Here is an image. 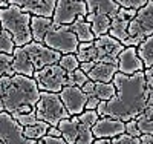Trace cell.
Masks as SVG:
<instances>
[{
    "instance_id": "obj_38",
    "label": "cell",
    "mask_w": 153,
    "mask_h": 144,
    "mask_svg": "<svg viewBox=\"0 0 153 144\" xmlns=\"http://www.w3.org/2000/svg\"><path fill=\"white\" fill-rule=\"evenodd\" d=\"M81 90H83V92L87 95V98H89V97H95V83L89 80V81H87V83L81 87Z\"/></svg>"
},
{
    "instance_id": "obj_5",
    "label": "cell",
    "mask_w": 153,
    "mask_h": 144,
    "mask_svg": "<svg viewBox=\"0 0 153 144\" xmlns=\"http://www.w3.org/2000/svg\"><path fill=\"white\" fill-rule=\"evenodd\" d=\"M35 115L38 121H43L51 127H58L60 121L71 118L65 109V104L60 100V95L51 92H40V98L35 104Z\"/></svg>"
},
{
    "instance_id": "obj_42",
    "label": "cell",
    "mask_w": 153,
    "mask_h": 144,
    "mask_svg": "<svg viewBox=\"0 0 153 144\" xmlns=\"http://www.w3.org/2000/svg\"><path fill=\"white\" fill-rule=\"evenodd\" d=\"M139 141H141V144H153V135H141Z\"/></svg>"
},
{
    "instance_id": "obj_7",
    "label": "cell",
    "mask_w": 153,
    "mask_h": 144,
    "mask_svg": "<svg viewBox=\"0 0 153 144\" xmlns=\"http://www.w3.org/2000/svg\"><path fill=\"white\" fill-rule=\"evenodd\" d=\"M87 16V6L83 0H57L52 22L55 26H69L76 20H84Z\"/></svg>"
},
{
    "instance_id": "obj_32",
    "label": "cell",
    "mask_w": 153,
    "mask_h": 144,
    "mask_svg": "<svg viewBox=\"0 0 153 144\" xmlns=\"http://www.w3.org/2000/svg\"><path fill=\"white\" fill-rule=\"evenodd\" d=\"M135 120L141 135H153V116H146L144 113H141Z\"/></svg>"
},
{
    "instance_id": "obj_2",
    "label": "cell",
    "mask_w": 153,
    "mask_h": 144,
    "mask_svg": "<svg viewBox=\"0 0 153 144\" xmlns=\"http://www.w3.org/2000/svg\"><path fill=\"white\" fill-rule=\"evenodd\" d=\"M0 81H2L3 110L8 113L16 112L22 106H35L40 98V90L34 78L14 75L3 77L0 78Z\"/></svg>"
},
{
    "instance_id": "obj_24",
    "label": "cell",
    "mask_w": 153,
    "mask_h": 144,
    "mask_svg": "<svg viewBox=\"0 0 153 144\" xmlns=\"http://www.w3.org/2000/svg\"><path fill=\"white\" fill-rule=\"evenodd\" d=\"M136 49L139 58L144 63V68H153V35L146 38Z\"/></svg>"
},
{
    "instance_id": "obj_28",
    "label": "cell",
    "mask_w": 153,
    "mask_h": 144,
    "mask_svg": "<svg viewBox=\"0 0 153 144\" xmlns=\"http://www.w3.org/2000/svg\"><path fill=\"white\" fill-rule=\"evenodd\" d=\"M14 49H16V43L12 40L11 34L0 28V54L12 55L14 54Z\"/></svg>"
},
{
    "instance_id": "obj_14",
    "label": "cell",
    "mask_w": 153,
    "mask_h": 144,
    "mask_svg": "<svg viewBox=\"0 0 153 144\" xmlns=\"http://www.w3.org/2000/svg\"><path fill=\"white\" fill-rule=\"evenodd\" d=\"M92 134L95 140H113L126 134V123L110 116H100L97 124L92 127Z\"/></svg>"
},
{
    "instance_id": "obj_43",
    "label": "cell",
    "mask_w": 153,
    "mask_h": 144,
    "mask_svg": "<svg viewBox=\"0 0 153 144\" xmlns=\"http://www.w3.org/2000/svg\"><path fill=\"white\" fill-rule=\"evenodd\" d=\"M94 144H113L112 140H95Z\"/></svg>"
},
{
    "instance_id": "obj_20",
    "label": "cell",
    "mask_w": 153,
    "mask_h": 144,
    "mask_svg": "<svg viewBox=\"0 0 153 144\" xmlns=\"http://www.w3.org/2000/svg\"><path fill=\"white\" fill-rule=\"evenodd\" d=\"M14 63H12V69H14V74L16 75H23V77H29L32 78L35 71L32 68V64L28 58V54L25 52L23 48H16L14 49Z\"/></svg>"
},
{
    "instance_id": "obj_15",
    "label": "cell",
    "mask_w": 153,
    "mask_h": 144,
    "mask_svg": "<svg viewBox=\"0 0 153 144\" xmlns=\"http://www.w3.org/2000/svg\"><path fill=\"white\" fill-rule=\"evenodd\" d=\"M138 11L133 9H126V8H120L118 14L112 19V25H110V31L109 35L113 37L115 40H118L120 43H124L127 38H129V34H127V29H129L130 22L135 19Z\"/></svg>"
},
{
    "instance_id": "obj_10",
    "label": "cell",
    "mask_w": 153,
    "mask_h": 144,
    "mask_svg": "<svg viewBox=\"0 0 153 144\" xmlns=\"http://www.w3.org/2000/svg\"><path fill=\"white\" fill-rule=\"evenodd\" d=\"M23 49L28 54V58H29V61H31L35 72L46 68V66H51V64H58V61L61 58V54H58V52H55L52 49H49L43 43L31 42L29 45L23 46Z\"/></svg>"
},
{
    "instance_id": "obj_9",
    "label": "cell",
    "mask_w": 153,
    "mask_h": 144,
    "mask_svg": "<svg viewBox=\"0 0 153 144\" xmlns=\"http://www.w3.org/2000/svg\"><path fill=\"white\" fill-rule=\"evenodd\" d=\"M58 129L61 132V138L68 144H94L95 141L92 129L81 124L78 116H71L60 121Z\"/></svg>"
},
{
    "instance_id": "obj_8",
    "label": "cell",
    "mask_w": 153,
    "mask_h": 144,
    "mask_svg": "<svg viewBox=\"0 0 153 144\" xmlns=\"http://www.w3.org/2000/svg\"><path fill=\"white\" fill-rule=\"evenodd\" d=\"M34 81L40 92L60 94L63 87H66V72L58 64H51L34 74Z\"/></svg>"
},
{
    "instance_id": "obj_6",
    "label": "cell",
    "mask_w": 153,
    "mask_h": 144,
    "mask_svg": "<svg viewBox=\"0 0 153 144\" xmlns=\"http://www.w3.org/2000/svg\"><path fill=\"white\" fill-rule=\"evenodd\" d=\"M43 45L61 55H68V54H76L80 42L76 40L75 34L69 29V26H57V28L48 32Z\"/></svg>"
},
{
    "instance_id": "obj_17",
    "label": "cell",
    "mask_w": 153,
    "mask_h": 144,
    "mask_svg": "<svg viewBox=\"0 0 153 144\" xmlns=\"http://www.w3.org/2000/svg\"><path fill=\"white\" fill-rule=\"evenodd\" d=\"M94 45H95V49H97V60L103 58V57L118 58V55L124 51L123 43H120L118 40H115V38L110 37L109 34L97 38V40L94 42Z\"/></svg>"
},
{
    "instance_id": "obj_25",
    "label": "cell",
    "mask_w": 153,
    "mask_h": 144,
    "mask_svg": "<svg viewBox=\"0 0 153 144\" xmlns=\"http://www.w3.org/2000/svg\"><path fill=\"white\" fill-rule=\"evenodd\" d=\"M76 60L80 63H89L97 60V49L94 42L92 43H80L78 49H76Z\"/></svg>"
},
{
    "instance_id": "obj_33",
    "label": "cell",
    "mask_w": 153,
    "mask_h": 144,
    "mask_svg": "<svg viewBox=\"0 0 153 144\" xmlns=\"http://www.w3.org/2000/svg\"><path fill=\"white\" fill-rule=\"evenodd\" d=\"M78 120H80V123L84 124L86 127L92 129V127L97 124V121L100 120V115H98L97 110H84L83 113L78 115Z\"/></svg>"
},
{
    "instance_id": "obj_37",
    "label": "cell",
    "mask_w": 153,
    "mask_h": 144,
    "mask_svg": "<svg viewBox=\"0 0 153 144\" xmlns=\"http://www.w3.org/2000/svg\"><path fill=\"white\" fill-rule=\"evenodd\" d=\"M35 144H68L63 138H52V137H43L42 140H38Z\"/></svg>"
},
{
    "instance_id": "obj_11",
    "label": "cell",
    "mask_w": 153,
    "mask_h": 144,
    "mask_svg": "<svg viewBox=\"0 0 153 144\" xmlns=\"http://www.w3.org/2000/svg\"><path fill=\"white\" fill-rule=\"evenodd\" d=\"M0 141L2 144H35L23 135V127L12 118L11 113L0 112Z\"/></svg>"
},
{
    "instance_id": "obj_26",
    "label": "cell",
    "mask_w": 153,
    "mask_h": 144,
    "mask_svg": "<svg viewBox=\"0 0 153 144\" xmlns=\"http://www.w3.org/2000/svg\"><path fill=\"white\" fill-rule=\"evenodd\" d=\"M51 126L43 123V121H38L37 124L34 126H29L26 129H23V135L26 137L28 140H32V141H38V140H42L43 137H46L48 134V129Z\"/></svg>"
},
{
    "instance_id": "obj_34",
    "label": "cell",
    "mask_w": 153,
    "mask_h": 144,
    "mask_svg": "<svg viewBox=\"0 0 153 144\" xmlns=\"http://www.w3.org/2000/svg\"><path fill=\"white\" fill-rule=\"evenodd\" d=\"M117 3L120 5V8L139 11L141 8H144L147 5V0H117Z\"/></svg>"
},
{
    "instance_id": "obj_1",
    "label": "cell",
    "mask_w": 153,
    "mask_h": 144,
    "mask_svg": "<svg viewBox=\"0 0 153 144\" xmlns=\"http://www.w3.org/2000/svg\"><path fill=\"white\" fill-rule=\"evenodd\" d=\"M112 83L117 94L112 100L100 103L97 109L100 116H110L127 123L144 112L149 100L146 72H138L130 77L117 72Z\"/></svg>"
},
{
    "instance_id": "obj_12",
    "label": "cell",
    "mask_w": 153,
    "mask_h": 144,
    "mask_svg": "<svg viewBox=\"0 0 153 144\" xmlns=\"http://www.w3.org/2000/svg\"><path fill=\"white\" fill-rule=\"evenodd\" d=\"M58 95H60L61 103L65 104V109L68 110L69 116H78L80 113L84 112L86 103H87V95L80 87L66 86L61 89V92Z\"/></svg>"
},
{
    "instance_id": "obj_31",
    "label": "cell",
    "mask_w": 153,
    "mask_h": 144,
    "mask_svg": "<svg viewBox=\"0 0 153 144\" xmlns=\"http://www.w3.org/2000/svg\"><path fill=\"white\" fill-rule=\"evenodd\" d=\"M11 116H12V118H14L23 129H26V127L34 126V124L38 123V118H37V115H35V110H34V112H29V113H17V112H14V113H11Z\"/></svg>"
},
{
    "instance_id": "obj_30",
    "label": "cell",
    "mask_w": 153,
    "mask_h": 144,
    "mask_svg": "<svg viewBox=\"0 0 153 144\" xmlns=\"http://www.w3.org/2000/svg\"><path fill=\"white\" fill-rule=\"evenodd\" d=\"M14 57L8 54H0V78L3 77H14V69H12Z\"/></svg>"
},
{
    "instance_id": "obj_21",
    "label": "cell",
    "mask_w": 153,
    "mask_h": 144,
    "mask_svg": "<svg viewBox=\"0 0 153 144\" xmlns=\"http://www.w3.org/2000/svg\"><path fill=\"white\" fill-rule=\"evenodd\" d=\"M117 72H118L117 66H110V64L95 61L94 69L87 74V77H89V80L94 81V83H112Z\"/></svg>"
},
{
    "instance_id": "obj_27",
    "label": "cell",
    "mask_w": 153,
    "mask_h": 144,
    "mask_svg": "<svg viewBox=\"0 0 153 144\" xmlns=\"http://www.w3.org/2000/svg\"><path fill=\"white\" fill-rule=\"evenodd\" d=\"M117 89L113 83H95V97L100 101H109L115 97Z\"/></svg>"
},
{
    "instance_id": "obj_19",
    "label": "cell",
    "mask_w": 153,
    "mask_h": 144,
    "mask_svg": "<svg viewBox=\"0 0 153 144\" xmlns=\"http://www.w3.org/2000/svg\"><path fill=\"white\" fill-rule=\"evenodd\" d=\"M57 26L54 25L52 19H45V17H31V35L32 42L35 43H43L49 31H52Z\"/></svg>"
},
{
    "instance_id": "obj_40",
    "label": "cell",
    "mask_w": 153,
    "mask_h": 144,
    "mask_svg": "<svg viewBox=\"0 0 153 144\" xmlns=\"http://www.w3.org/2000/svg\"><path fill=\"white\" fill-rule=\"evenodd\" d=\"M94 66H95V61H89V63H80V69L87 75L89 72H91L92 69H94Z\"/></svg>"
},
{
    "instance_id": "obj_23",
    "label": "cell",
    "mask_w": 153,
    "mask_h": 144,
    "mask_svg": "<svg viewBox=\"0 0 153 144\" xmlns=\"http://www.w3.org/2000/svg\"><path fill=\"white\" fill-rule=\"evenodd\" d=\"M69 29L75 34L76 37V40H78L80 43H92L95 42V37L92 34V28H91V25H89L84 20H76L75 23L69 25Z\"/></svg>"
},
{
    "instance_id": "obj_44",
    "label": "cell",
    "mask_w": 153,
    "mask_h": 144,
    "mask_svg": "<svg viewBox=\"0 0 153 144\" xmlns=\"http://www.w3.org/2000/svg\"><path fill=\"white\" fill-rule=\"evenodd\" d=\"M132 144H141V141H139V138H133Z\"/></svg>"
},
{
    "instance_id": "obj_36",
    "label": "cell",
    "mask_w": 153,
    "mask_h": 144,
    "mask_svg": "<svg viewBox=\"0 0 153 144\" xmlns=\"http://www.w3.org/2000/svg\"><path fill=\"white\" fill-rule=\"evenodd\" d=\"M74 78H75V87H80V89L89 81V77H87L81 69H76V71L74 72Z\"/></svg>"
},
{
    "instance_id": "obj_39",
    "label": "cell",
    "mask_w": 153,
    "mask_h": 144,
    "mask_svg": "<svg viewBox=\"0 0 153 144\" xmlns=\"http://www.w3.org/2000/svg\"><path fill=\"white\" fill-rule=\"evenodd\" d=\"M100 100L97 97H89L87 98V103H86V109L84 110H97L98 106H100Z\"/></svg>"
},
{
    "instance_id": "obj_22",
    "label": "cell",
    "mask_w": 153,
    "mask_h": 144,
    "mask_svg": "<svg viewBox=\"0 0 153 144\" xmlns=\"http://www.w3.org/2000/svg\"><path fill=\"white\" fill-rule=\"evenodd\" d=\"M86 22L91 25L92 28V34L95 37V40L103 35H107L110 31V25H112V19L107 16H97V14H91L87 12L86 16Z\"/></svg>"
},
{
    "instance_id": "obj_16",
    "label": "cell",
    "mask_w": 153,
    "mask_h": 144,
    "mask_svg": "<svg viewBox=\"0 0 153 144\" xmlns=\"http://www.w3.org/2000/svg\"><path fill=\"white\" fill-rule=\"evenodd\" d=\"M144 63L138 55L136 48H124L118 55V72L127 77L135 75L138 72H144Z\"/></svg>"
},
{
    "instance_id": "obj_41",
    "label": "cell",
    "mask_w": 153,
    "mask_h": 144,
    "mask_svg": "<svg viewBox=\"0 0 153 144\" xmlns=\"http://www.w3.org/2000/svg\"><path fill=\"white\" fill-rule=\"evenodd\" d=\"M48 137H52V138H61V132L58 127H49L48 129Z\"/></svg>"
},
{
    "instance_id": "obj_13",
    "label": "cell",
    "mask_w": 153,
    "mask_h": 144,
    "mask_svg": "<svg viewBox=\"0 0 153 144\" xmlns=\"http://www.w3.org/2000/svg\"><path fill=\"white\" fill-rule=\"evenodd\" d=\"M57 0H9V5L19 6L23 12L32 17L52 19Z\"/></svg>"
},
{
    "instance_id": "obj_4",
    "label": "cell",
    "mask_w": 153,
    "mask_h": 144,
    "mask_svg": "<svg viewBox=\"0 0 153 144\" xmlns=\"http://www.w3.org/2000/svg\"><path fill=\"white\" fill-rule=\"evenodd\" d=\"M127 34L129 38L123 43L124 48H138L146 38L153 35V0H147V5L136 12Z\"/></svg>"
},
{
    "instance_id": "obj_45",
    "label": "cell",
    "mask_w": 153,
    "mask_h": 144,
    "mask_svg": "<svg viewBox=\"0 0 153 144\" xmlns=\"http://www.w3.org/2000/svg\"><path fill=\"white\" fill-rule=\"evenodd\" d=\"M0 144H2V141H0Z\"/></svg>"
},
{
    "instance_id": "obj_18",
    "label": "cell",
    "mask_w": 153,
    "mask_h": 144,
    "mask_svg": "<svg viewBox=\"0 0 153 144\" xmlns=\"http://www.w3.org/2000/svg\"><path fill=\"white\" fill-rule=\"evenodd\" d=\"M86 6L91 14L107 16L110 19H113L120 11V5L115 0H86Z\"/></svg>"
},
{
    "instance_id": "obj_29",
    "label": "cell",
    "mask_w": 153,
    "mask_h": 144,
    "mask_svg": "<svg viewBox=\"0 0 153 144\" xmlns=\"http://www.w3.org/2000/svg\"><path fill=\"white\" fill-rule=\"evenodd\" d=\"M58 66L66 74L68 72H75L76 69H80V61L76 60L75 54H68V55H61V58L58 61Z\"/></svg>"
},
{
    "instance_id": "obj_3",
    "label": "cell",
    "mask_w": 153,
    "mask_h": 144,
    "mask_svg": "<svg viewBox=\"0 0 153 144\" xmlns=\"http://www.w3.org/2000/svg\"><path fill=\"white\" fill-rule=\"evenodd\" d=\"M31 17L32 16L23 12L19 6L14 5L0 9V28L11 34L16 48H23L32 42Z\"/></svg>"
},
{
    "instance_id": "obj_35",
    "label": "cell",
    "mask_w": 153,
    "mask_h": 144,
    "mask_svg": "<svg viewBox=\"0 0 153 144\" xmlns=\"http://www.w3.org/2000/svg\"><path fill=\"white\" fill-rule=\"evenodd\" d=\"M126 135H129L132 138H139L141 137V132L138 129V124H136V120H130L126 123Z\"/></svg>"
}]
</instances>
